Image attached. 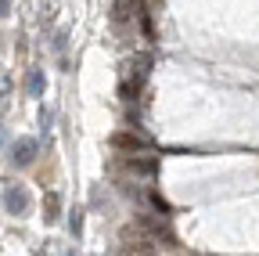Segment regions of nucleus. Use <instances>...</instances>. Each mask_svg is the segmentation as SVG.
Listing matches in <instances>:
<instances>
[{
  "label": "nucleus",
  "instance_id": "2",
  "mask_svg": "<svg viewBox=\"0 0 259 256\" xmlns=\"http://www.w3.org/2000/svg\"><path fill=\"white\" fill-rule=\"evenodd\" d=\"M108 144L115 152H122V155H144V152H151V137H144L141 130H115L108 137Z\"/></svg>",
  "mask_w": 259,
  "mask_h": 256
},
{
  "label": "nucleus",
  "instance_id": "8",
  "mask_svg": "<svg viewBox=\"0 0 259 256\" xmlns=\"http://www.w3.org/2000/svg\"><path fill=\"white\" fill-rule=\"evenodd\" d=\"M29 90H32V94H44V76H40V72L29 76Z\"/></svg>",
  "mask_w": 259,
  "mask_h": 256
},
{
  "label": "nucleus",
  "instance_id": "5",
  "mask_svg": "<svg viewBox=\"0 0 259 256\" xmlns=\"http://www.w3.org/2000/svg\"><path fill=\"white\" fill-rule=\"evenodd\" d=\"M11 159H15V166H29L32 159H36V141H32V137H18Z\"/></svg>",
  "mask_w": 259,
  "mask_h": 256
},
{
  "label": "nucleus",
  "instance_id": "1",
  "mask_svg": "<svg viewBox=\"0 0 259 256\" xmlns=\"http://www.w3.org/2000/svg\"><path fill=\"white\" fill-rule=\"evenodd\" d=\"M155 242L141 231V228H122L119 235V256H155Z\"/></svg>",
  "mask_w": 259,
  "mask_h": 256
},
{
  "label": "nucleus",
  "instance_id": "6",
  "mask_svg": "<svg viewBox=\"0 0 259 256\" xmlns=\"http://www.w3.org/2000/svg\"><path fill=\"white\" fill-rule=\"evenodd\" d=\"M58 209H61V199L51 191V195L44 199V220H47V224H54V220H58Z\"/></svg>",
  "mask_w": 259,
  "mask_h": 256
},
{
  "label": "nucleus",
  "instance_id": "7",
  "mask_svg": "<svg viewBox=\"0 0 259 256\" xmlns=\"http://www.w3.org/2000/svg\"><path fill=\"white\" fill-rule=\"evenodd\" d=\"M148 202L155 206V213H158V216H169V213H173V209H169V202H166V199H162V195H158V191H148Z\"/></svg>",
  "mask_w": 259,
  "mask_h": 256
},
{
  "label": "nucleus",
  "instance_id": "3",
  "mask_svg": "<svg viewBox=\"0 0 259 256\" xmlns=\"http://www.w3.org/2000/svg\"><path fill=\"white\" fill-rule=\"evenodd\" d=\"M4 206H8V213H15V216L29 213V191H25L22 184H8V191H4Z\"/></svg>",
  "mask_w": 259,
  "mask_h": 256
},
{
  "label": "nucleus",
  "instance_id": "4",
  "mask_svg": "<svg viewBox=\"0 0 259 256\" xmlns=\"http://www.w3.org/2000/svg\"><path fill=\"white\" fill-rule=\"evenodd\" d=\"M141 11H144V0H119V4H115V22L126 25V22L141 18Z\"/></svg>",
  "mask_w": 259,
  "mask_h": 256
},
{
  "label": "nucleus",
  "instance_id": "9",
  "mask_svg": "<svg viewBox=\"0 0 259 256\" xmlns=\"http://www.w3.org/2000/svg\"><path fill=\"white\" fill-rule=\"evenodd\" d=\"M11 15V0H0V18H8Z\"/></svg>",
  "mask_w": 259,
  "mask_h": 256
}]
</instances>
